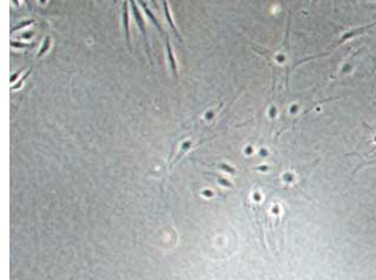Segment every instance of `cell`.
Returning <instances> with one entry per match:
<instances>
[{
	"instance_id": "cell-12",
	"label": "cell",
	"mask_w": 376,
	"mask_h": 280,
	"mask_svg": "<svg viewBox=\"0 0 376 280\" xmlns=\"http://www.w3.org/2000/svg\"><path fill=\"white\" fill-rule=\"evenodd\" d=\"M11 46L12 47H18V49H27V47H31L32 45L30 44H23V42H16V41H11Z\"/></svg>"
},
{
	"instance_id": "cell-14",
	"label": "cell",
	"mask_w": 376,
	"mask_h": 280,
	"mask_svg": "<svg viewBox=\"0 0 376 280\" xmlns=\"http://www.w3.org/2000/svg\"><path fill=\"white\" fill-rule=\"evenodd\" d=\"M203 194H207V196H210V197H212V192H210V191H205V192H203Z\"/></svg>"
},
{
	"instance_id": "cell-7",
	"label": "cell",
	"mask_w": 376,
	"mask_h": 280,
	"mask_svg": "<svg viewBox=\"0 0 376 280\" xmlns=\"http://www.w3.org/2000/svg\"><path fill=\"white\" fill-rule=\"evenodd\" d=\"M192 143H193L192 140H188V141H185V143H184V144L182 145L181 152H179V153L177 154V157H176L175 161H174V163H172V164L170 165V167H172V166H174V165H175V164H176V163H177V161H178V160H179V159H181V158H182V157H183V155H184V154H185V153H186V152H188V151L190 150V147H191Z\"/></svg>"
},
{
	"instance_id": "cell-1",
	"label": "cell",
	"mask_w": 376,
	"mask_h": 280,
	"mask_svg": "<svg viewBox=\"0 0 376 280\" xmlns=\"http://www.w3.org/2000/svg\"><path fill=\"white\" fill-rule=\"evenodd\" d=\"M130 4H131V10H132V14H133V18L137 23V26L139 28V31L142 32L143 34V38H144V41H145V49H146V53L147 56L150 57V45H149V40H147V33H146V26H145V21L143 19V15L139 11V8L137 7L136 5V1L135 0H130Z\"/></svg>"
},
{
	"instance_id": "cell-8",
	"label": "cell",
	"mask_w": 376,
	"mask_h": 280,
	"mask_svg": "<svg viewBox=\"0 0 376 280\" xmlns=\"http://www.w3.org/2000/svg\"><path fill=\"white\" fill-rule=\"evenodd\" d=\"M50 46H51V37H46L45 38V40H44V42H43V45H41V49H40V51H39V53H38V58H40L41 56H43L44 53H46V51L50 49Z\"/></svg>"
},
{
	"instance_id": "cell-9",
	"label": "cell",
	"mask_w": 376,
	"mask_h": 280,
	"mask_svg": "<svg viewBox=\"0 0 376 280\" xmlns=\"http://www.w3.org/2000/svg\"><path fill=\"white\" fill-rule=\"evenodd\" d=\"M207 174H210V175H214V177H216L217 178V180H218V182L221 184V185H223V186H225V187H234V185L230 182V181H228L226 179H223L221 175H218V174H215V173H207Z\"/></svg>"
},
{
	"instance_id": "cell-13",
	"label": "cell",
	"mask_w": 376,
	"mask_h": 280,
	"mask_svg": "<svg viewBox=\"0 0 376 280\" xmlns=\"http://www.w3.org/2000/svg\"><path fill=\"white\" fill-rule=\"evenodd\" d=\"M217 166H218V167H221L222 170H224V171L229 172V173H235V168H232V167H231V166H229V165H225V164H218Z\"/></svg>"
},
{
	"instance_id": "cell-4",
	"label": "cell",
	"mask_w": 376,
	"mask_h": 280,
	"mask_svg": "<svg viewBox=\"0 0 376 280\" xmlns=\"http://www.w3.org/2000/svg\"><path fill=\"white\" fill-rule=\"evenodd\" d=\"M138 3H139V5L143 7V10H144V12L146 13V15L149 17V19L152 21V24L157 27V30L160 32V34H164V30H163V27H162V24L158 21V19L156 18V15L152 13V11L149 8V6L146 5V3L144 1V0H138Z\"/></svg>"
},
{
	"instance_id": "cell-15",
	"label": "cell",
	"mask_w": 376,
	"mask_h": 280,
	"mask_svg": "<svg viewBox=\"0 0 376 280\" xmlns=\"http://www.w3.org/2000/svg\"><path fill=\"white\" fill-rule=\"evenodd\" d=\"M151 3L153 4V6H154L156 8H158V4H157V1H156V0H151Z\"/></svg>"
},
{
	"instance_id": "cell-5",
	"label": "cell",
	"mask_w": 376,
	"mask_h": 280,
	"mask_svg": "<svg viewBox=\"0 0 376 280\" xmlns=\"http://www.w3.org/2000/svg\"><path fill=\"white\" fill-rule=\"evenodd\" d=\"M163 8H164L165 18H166V20H168V23L170 24L171 30L174 31V33H175V35L177 37V39L182 42L183 40H182V38L179 37V33H178V31H177V28H176V26H175V24H174V21H172V18H171V14H170V11H169V6H168V1H166V0H163Z\"/></svg>"
},
{
	"instance_id": "cell-6",
	"label": "cell",
	"mask_w": 376,
	"mask_h": 280,
	"mask_svg": "<svg viewBox=\"0 0 376 280\" xmlns=\"http://www.w3.org/2000/svg\"><path fill=\"white\" fill-rule=\"evenodd\" d=\"M374 25H376V23H374V24H371V25H369V26H365V27H360V28H356V30H354V31H350V32H348V33H346L343 37H342V39L340 40V42L339 44H342L343 41H346L347 39H349V38H351V37H354V35H356V34H358V33H362L364 30H367V28H369V27H372Z\"/></svg>"
},
{
	"instance_id": "cell-3",
	"label": "cell",
	"mask_w": 376,
	"mask_h": 280,
	"mask_svg": "<svg viewBox=\"0 0 376 280\" xmlns=\"http://www.w3.org/2000/svg\"><path fill=\"white\" fill-rule=\"evenodd\" d=\"M165 47H166V54H168V60H169L170 67H171V70H172V73H174V75H175L176 80H178L177 63H176V58H175V54H174V51H172V47H171V44H170L169 38L165 39Z\"/></svg>"
},
{
	"instance_id": "cell-10",
	"label": "cell",
	"mask_w": 376,
	"mask_h": 280,
	"mask_svg": "<svg viewBox=\"0 0 376 280\" xmlns=\"http://www.w3.org/2000/svg\"><path fill=\"white\" fill-rule=\"evenodd\" d=\"M34 23V20H26V21H23V23H19L17 26H14L12 30H11V33H14L16 31H18V30H21V28H24V27H27V26H30V25H32Z\"/></svg>"
},
{
	"instance_id": "cell-2",
	"label": "cell",
	"mask_w": 376,
	"mask_h": 280,
	"mask_svg": "<svg viewBox=\"0 0 376 280\" xmlns=\"http://www.w3.org/2000/svg\"><path fill=\"white\" fill-rule=\"evenodd\" d=\"M123 25H124V32H125V39L129 51L131 52V39H130V28H129V1L124 0L123 3Z\"/></svg>"
},
{
	"instance_id": "cell-16",
	"label": "cell",
	"mask_w": 376,
	"mask_h": 280,
	"mask_svg": "<svg viewBox=\"0 0 376 280\" xmlns=\"http://www.w3.org/2000/svg\"><path fill=\"white\" fill-rule=\"evenodd\" d=\"M25 1H26V3H27V4L30 5V3H28V0H25ZM30 7H31V5H30Z\"/></svg>"
},
{
	"instance_id": "cell-11",
	"label": "cell",
	"mask_w": 376,
	"mask_h": 280,
	"mask_svg": "<svg viewBox=\"0 0 376 280\" xmlns=\"http://www.w3.org/2000/svg\"><path fill=\"white\" fill-rule=\"evenodd\" d=\"M31 72H32V68H30V70L27 71V73H25V75H24V77H23V78L20 79V81H18V84H17V85H14V86H12V88H11V89L13 91V89H17V88H19V87H20V86L23 85V82H24V80H25V79H26V78H27V77H28V75L31 74Z\"/></svg>"
}]
</instances>
